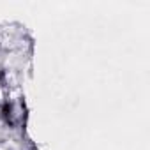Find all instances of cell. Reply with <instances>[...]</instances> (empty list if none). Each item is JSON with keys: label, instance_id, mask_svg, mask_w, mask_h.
<instances>
[{"label": "cell", "instance_id": "cell-1", "mask_svg": "<svg viewBox=\"0 0 150 150\" xmlns=\"http://www.w3.org/2000/svg\"><path fill=\"white\" fill-rule=\"evenodd\" d=\"M0 150H6V148H2V146H0Z\"/></svg>", "mask_w": 150, "mask_h": 150}]
</instances>
